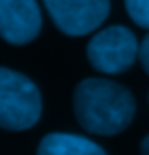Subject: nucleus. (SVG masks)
Segmentation results:
<instances>
[{
  "label": "nucleus",
  "instance_id": "nucleus-8",
  "mask_svg": "<svg viewBox=\"0 0 149 155\" xmlns=\"http://www.w3.org/2000/svg\"><path fill=\"white\" fill-rule=\"evenodd\" d=\"M138 57H140V64H143L145 72L149 74V33L145 35L143 44H140V48H138Z\"/></svg>",
  "mask_w": 149,
  "mask_h": 155
},
{
  "label": "nucleus",
  "instance_id": "nucleus-9",
  "mask_svg": "<svg viewBox=\"0 0 149 155\" xmlns=\"http://www.w3.org/2000/svg\"><path fill=\"white\" fill-rule=\"evenodd\" d=\"M140 155H149V136L143 140V144H140Z\"/></svg>",
  "mask_w": 149,
  "mask_h": 155
},
{
  "label": "nucleus",
  "instance_id": "nucleus-6",
  "mask_svg": "<svg viewBox=\"0 0 149 155\" xmlns=\"http://www.w3.org/2000/svg\"><path fill=\"white\" fill-rule=\"evenodd\" d=\"M37 155H105V151L88 138L72 133H48L40 142Z\"/></svg>",
  "mask_w": 149,
  "mask_h": 155
},
{
  "label": "nucleus",
  "instance_id": "nucleus-3",
  "mask_svg": "<svg viewBox=\"0 0 149 155\" xmlns=\"http://www.w3.org/2000/svg\"><path fill=\"white\" fill-rule=\"evenodd\" d=\"M138 48L140 46L130 28L110 26L103 28L88 42V59L99 72L119 74L136 61Z\"/></svg>",
  "mask_w": 149,
  "mask_h": 155
},
{
  "label": "nucleus",
  "instance_id": "nucleus-4",
  "mask_svg": "<svg viewBox=\"0 0 149 155\" xmlns=\"http://www.w3.org/2000/svg\"><path fill=\"white\" fill-rule=\"evenodd\" d=\"M61 33L79 37L99 28L110 13V0H44Z\"/></svg>",
  "mask_w": 149,
  "mask_h": 155
},
{
  "label": "nucleus",
  "instance_id": "nucleus-7",
  "mask_svg": "<svg viewBox=\"0 0 149 155\" xmlns=\"http://www.w3.org/2000/svg\"><path fill=\"white\" fill-rule=\"evenodd\" d=\"M125 7L138 26L149 28V0H125Z\"/></svg>",
  "mask_w": 149,
  "mask_h": 155
},
{
  "label": "nucleus",
  "instance_id": "nucleus-2",
  "mask_svg": "<svg viewBox=\"0 0 149 155\" xmlns=\"http://www.w3.org/2000/svg\"><path fill=\"white\" fill-rule=\"evenodd\" d=\"M42 96L31 79L0 68V127L9 131L31 129L40 120Z\"/></svg>",
  "mask_w": 149,
  "mask_h": 155
},
{
  "label": "nucleus",
  "instance_id": "nucleus-1",
  "mask_svg": "<svg viewBox=\"0 0 149 155\" xmlns=\"http://www.w3.org/2000/svg\"><path fill=\"white\" fill-rule=\"evenodd\" d=\"M74 114L79 125L94 136H114L130 127L134 118V96L123 85L108 79H86L74 90Z\"/></svg>",
  "mask_w": 149,
  "mask_h": 155
},
{
  "label": "nucleus",
  "instance_id": "nucleus-5",
  "mask_svg": "<svg viewBox=\"0 0 149 155\" xmlns=\"http://www.w3.org/2000/svg\"><path fill=\"white\" fill-rule=\"evenodd\" d=\"M42 28L35 0H0V37L9 44H29Z\"/></svg>",
  "mask_w": 149,
  "mask_h": 155
}]
</instances>
